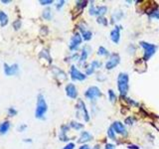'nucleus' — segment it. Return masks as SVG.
<instances>
[{"label":"nucleus","instance_id":"2eb2a0df","mask_svg":"<svg viewBox=\"0 0 159 149\" xmlns=\"http://www.w3.org/2000/svg\"><path fill=\"white\" fill-rule=\"evenodd\" d=\"M92 138H93L92 134H90L89 132H87V131H83L81 133V136H80L79 142L80 143H86V142H88V141L92 140Z\"/></svg>","mask_w":159,"mask_h":149},{"label":"nucleus","instance_id":"a878e982","mask_svg":"<svg viewBox=\"0 0 159 149\" xmlns=\"http://www.w3.org/2000/svg\"><path fill=\"white\" fill-rule=\"evenodd\" d=\"M87 4H88V1H78L77 2V7L80 10H81V9L84 8Z\"/></svg>","mask_w":159,"mask_h":149},{"label":"nucleus","instance_id":"c85d7f7f","mask_svg":"<svg viewBox=\"0 0 159 149\" xmlns=\"http://www.w3.org/2000/svg\"><path fill=\"white\" fill-rule=\"evenodd\" d=\"M90 66H92L94 69H97V68L98 69V68L101 67V63L97 62V61H93L92 64H90Z\"/></svg>","mask_w":159,"mask_h":149},{"label":"nucleus","instance_id":"1a4fd4ad","mask_svg":"<svg viewBox=\"0 0 159 149\" xmlns=\"http://www.w3.org/2000/svg\"><path fill=\"white\" fill-rule=\"evenodd\" d=\"M77 109L79 110L78 114H82L83 117H84V119H85V121H89L90 120L89 113H88V110H87V107L85 106L84 102H82V100H79L78 104H77Z\"/></svg>","mask_w":159,"mask_h":149},{"label":"nucleus","instance_id":"a19ab883","mask_svg":"<svg viewBox=\"0 0 159 149\" xmlns=\"http://www.w3.org/2000/svg\"><path fill=\"white\" fill-rule=\"evenodd\" d=\"M23 141H24V142H32V140H31V139H29V138H27V139H24Z\"/></svg>","mask_w":159,"mask_h":149},{"label":"nucleus","instance_id":"79ce46f5","mask_svg":"<svg viewBox=\"0 0 159 149\" xmlns=\"http://www.w3.org/2000/svg\"><path fill=\"white\" fill-rule=\"evenodd\" d=\"M94 149H100V146H98V145H97V146L94 147Z\"/></svg>","mask_w":159,"mask_h":149},{"label":"nucleus","instance_id":"a211bd4d","mask_svg":"<svg viewBox=\"0 0 159 149\" xmlns=\"http://www.w3.org/2000/svg\"><path fill=\"white\" fill-rule=\"evenodd\" d=\"M107 11H108V8L105 6H100V7H97V10H96V15L101 17L104 14L107 13Z\"/></svg>","mask_w":159,"mask_h":149},{"label":"nucleus","instance_id":"f03ea898","mask_svg":"<svg viewBox=\"0 0 159 149\" xmlns=\"http://www.w3.org/2000/svg\"><path fill=\"white\" fill-rule=\"evenodd\" d=\"M128 81L129 78L125 73H120L117 78V88H118L119 94L122 96H125L128 92Z\"/></svg>","mask_w":159,"mask_h":149},{"label":"nucleus","instance_id":"dca6fc26","mask_svg":"<svg viewBox=\"0 0 159 149\" xmlns=\"http://www.w3.org/2000/svg\"><path fill=\"white\" fill-rule=\"evenodd\" d=\"M8 21H9V18H8V15H7L5 12L0 10V25L2 27H4L7 24H8Z\"/></svg>","mask_w":159,"mask_h":149},{"label":"nucleus","instance_id":"6e6552de","mask_svg":"<svg viewBox=\"0 0 159 149\" xmlns=\"http://www.w3.org/2000/svg\"><path fill=\"white\" fill-rule=\"evenodd\" d=\"M82 43V36L79 34V33H76V34L72 37L71 42H70V50L75 51L78 49V47L80 46V44Z\"/></svg>","mask_w":159,"mask_h":149},{"label":"nucleus","instance_id":"f8f14e48","mask_svg":"<svg viewBox=\"0 0 159 149\" xmlns=\"http://www.w3.org/2000/svg\"><path fill=\"white\" fill-rule=\"evenodd\" d=\"M119 30L120 27L119 26H116L115 29H113L112 31L111 32V39L113 43L117 44L119 42V39H120V33H119Z\"/></svg>","mask_w":159,"mask_h":149},{"label":"nucleus","instance_id":"39448f33","mask_svg":"<svg viewBox=\"0 0 159 149\" xmlns=\"http://www.w3.org/2000/svg\"><path fill=\"white\" fill-rule=\"evenodd\" d=\"M4 74H6L7 77H13L16 76V74H19V65L18 64H13V65H8L4 63Z\"/></svg>","mask_w":159,"mask_h":149},{"label":"nucleus","instance_id":"e433bc0d","mask_svg":"<svg viewBox=\"0 0 159 149\" xmlns=\"http://www.w3.org/2000/svg\"><path fill=\"white\" fill-rule=\"evenodd\" d=\"M104 149H115V145H113V144L108 143V144H105Z\"/></svg>","mask_w":159,"mask_h":149},{"label":"nucleus","instance_id":"7ed1b4c3","mask_svg":"<svg viewBox=\"0 0 159 149\" xmlns=\"http://www.w3.org/2000/svg\"><path fill=\"white\" fill-rule=\"evenodd\" d=\"M140 46L144 49V61H147L153 56L156 51V46L153 44H149L147 42H140Z\"/></svg>","mask_w":159,"mask_h":149},{"label":"nucleus","instance_id":"58836bf2","mask_svg":"<svg viewBox=\"0 0 159 149\" xmlns=\"http://www.w3.org/2000/svg\"><path fill=\"white\" fill-rule=\"evenodd\" d=\"M79 149H90V146H89V145H82V146L81 147H80Z\"/></svg>","mask_w":159,"mask_h":149},{"label":"nucleus","instance_id":"ddd939ff","mask_svg":"<svg viewBox=\"0 0 159 149\" xmlns=\"http://www.w3.org/2000/svg\"><path fill=\"white\" fill-rule=\"evenodd\" d=\"M69 131V126L67 125H63L61 127V132H60V135H59V138L61 141H68L70 140L69 137L67 136V132Z\"/></svg>","mask_w":159,"mask_h":149},{"label":"nucleus","instance_id":"4c0bfd02","mask_svg":"<svg viewBox=\"0 0 159 149\" xmlns=\"http://www.w3.org/2000/svg\"><path fill=\"white\" fill-rule=\"evenodd\" d=\"M138 146H135V145H128V149H138Z\"/></svg>","mask_w":159,"mask_h":149},{"label":"nucleus","instance_id":"b1692460","mask_svg":"<svg viewBox=\"0 0 159 149\" xmlns=\"http://www.w3.org/2000/svg\"><path fill=\"white\" fill-rule=\"evenodd\" d=\"M108 95H109V99H111V102H115L116 95H115V92H113L112 89H109V91H108Z\"/></svg>","mask_w":159,"mask_h":149},{"label":"nucleus","instance_id":"20e7f679","mask_svg":"<svg viewBox=\"0 0 159 149\" xmlns=\"http://www.w3.org/2000/svg\"><path fill=\"white\" fill-rule=\"evenodd\" d=\"M85 95L87 99H89L90 100H94L97 98H101V92L97 87H90L87 89V92H85Z\"/></svg>","mask_w":159,"mask_h":149},{"label":"nucleus","instance_id":"c9c22d12","mask_svg":"<svg viewBox=\"0 0 159 149\" xmlns=\"http://www.w3.org/2000/svg\"><path fill=\"white\" fill-rule=\"evenodd\" d=\"M94 69L93 68L92 66H90L89 69H87V72H86V74H92L94 73Z\"/></svg>","mask_w":159,"mask_h":149},{"label":"nucleus","instance_id":"f704fd0d","mask_svg":"<svg viewBox=\"0 0 159 149\" xmlns=\"http://www.w3.org/2000/svg\"><path fill=\"white\" fill-rule=\"evenodd\" d=\"M75 148V143H69L67 144L63 149H74Z\"/></svg>","mask_w":159,"mask_h":149},{"label":"nucleus","instance_id":"473e14b6","mask_svg":"<svg viewBox=\"0 0 159 149\" xmlns=\"http://www.w3.org/2000/svg\"><path fill=\"white\" fill-rule=\"evenodd\" d=\"M125 123L128 124V125H131L132 123H133V118H132V117H127L125 119Z\"/></svg>","mask_w":159,"mask_h":149},{"label":"nucleus","instance_id":"f3484780","mask_svg":"<svg viewBox=\"0 0 159 149\" xmlns=\"http://www.w3.org/2000/svg\"><path fill=\"white\" fill-rule=\"evenodd\" d=\"M10 128V122L9 121H3L0 123V134H5Z\"/></svg>","mask_w":159,"mask_h":149},{"label":"nucleus","instance_id":"c756f323","mask_svg":"<svg viewBox=\"0 0 159 149\" xmlns=\"http://www.w3.org/2000/svg\"><path fill=\"white\" fill-rule=\"evenodd\" d=\"M13 26H14V29L15 30H18L19 28L21 27V21L20 20H16L13 23Z\"/></svg>","mask_w":159,"mask_h":149},{"label":"nucleus","instance_id":"cd10ccee","mask_svg":"<svg viewBox=\"0 0 159 149\" xmlns=\"http://www.w3.org/2000/svg\"><path fill=\"white\" fill-rule=\"evenodd\" d=\"M39 3L41 5H50L53 3V0H40Z\"/></svg>","mask_w":159,"mask_h":149},{"label":"nucleus","instance_id":"2f4dec72","mask_svg":"<svg viewBox=\"0 0 159 149\" xmlns=\"http://www.w3.org/2000/svg\"><path fill=\"white\" fill-rule=\"evenodd\" d=\"M151 17H152V18H156V19L159 20V12H158V11L155 10L154 12L151 13Z\"/></svg>","mask_w":159,"mask_h":149},{"label":"nucleus","instance_id":"423d86ee","mask_svg":"<svg viewBox=\"0 0 159 149\" xmlns=\"http://www.w3.org/2000/svg\"><path fill=\"white\" fill-rule=\"evenodd\" d=\"M70 74H71V78H72V80L73 81H85L86 78H87L86 74L80 72V71L76 68L75 66L71 67Z\"/></svg>","mask_w":159,"mask_h":149},{"label":"nucleus","instance_id":"0eeeda50","mask_svg":"<svg viewBox=\"0 0 159 149\" xmlns=\"http://www.w3.org/2000/svg\"><path fill=\"white\" fill-rule=\"evenodd\" d=\"M120 62V58H119V55L118 54H112L111 56V58L107 62V64H105V68L108 70H111L113 68H115V67L119 64Z\"/></svg>","mask_w":159,"mask_h":149},{"label":"nucleus","instance_id":"9b49d317","mask_svg":"<svg viewBox=\"0 0 159 149\" xmlns=\"http://www.w3.org/2000/svg\"><path fill=\"white\" fill-rule=\"evenodd\" d=\"M111 126H112V128L115 129V132L119 133V134H122V135H123V136L127 135V131H126V129H125V127H124V125L122 123V122H119V121H115V122H113V124H112Z\"/></svg>","mask_w":159,"mask_h":149},{"label":"nucleus","instance_id":"4468645a","mask_svg":"<svg viewBox=\"0 0 159 149\" xmlns=\"http://www.w3.org/2000/svg\"><path fill=\"white\" fill-rule=\"evenodd\" d=\"M90 54V48H89L88 46H86L83 48V50H82V54L81 56H80V63H84L87 58H88V56Z\"/></svg>","mask_w":159,"mask_h":149},{"label":"nucleus","instance_id":"aec40b11","mask_svg":"<svg viewBox=\"0 0 159 149\" xmlns=\"http://www.w3.org/2000/svg\"><path fill=\"white\" fill-rule=\"evenodd\" d=\"M70 126L72 128H74L76 130H79V129H82L83 127H84V125H83L82 123H79V122L77 121H72L70 123Z\"/></svg>","mask_w":159,"mask_h":149},{"label":"nucleus","instance_id":"9d476101","mask_svg":"<svg viewBox=\"0 0 159 149\" xmlns=\"http://www.w3.org/2000/svg\"><path fill=\"white\" fill-rule=\"evenodd\" d=\"M66 94L67 95L69 96L71 99H76L78 96V91H77V88L75 87V85L73 84H69L66 85Z\"/></svg>","mask_w":159,"mask_h":149},{"label":"nucleus","instance_id":"6ab92c4d","mask_svg":"<svg viewBox=\"0 0 159 149\" xmlns=\"http://www.w3.org/2000/svg\"><path fill=\"white\" fill-rule=\"evenodd\" d=\"M42 17L44 18L45 20H51L52 18V12L50 8H46L42 13Z\"/></svg>","mask_w":159,"mask_h":149},{"label":"nucleus","instance_id":"7c9ffc66","mask_svg":"<svg viewBox=\"0 0 159 149\" xmlns=\"http://www.w3.org/2000/svg\"><path fill=\"white\" fill-rule=\"evenodd\" d=\"M65 3H66V1H64V0H61V1H59V2H58V4L56 5L57 9H58V10H60V9H61L62 7L64 6V4H65Z\"/></svg>","mask_w":159,"mask_h":149},{"label":"nucleus","instance_id":"f257e3e1","mask_svg":"<svg viewBox=\"0 0 159 149\" xmlns=\"http://www.w3.org/2000/svg\"><path fill=\"white\" fill-rule=\"evenodd\" d=\"M48 110V106L47 102L45 100V98L42 94L38 95L37 98V106H36V111H35V116L36 118L42 119L44 118L45 114H46Z\"/></svg>","mask_w":159,"mask_h":149},{"label":"nucleus","instance_id":"412c9836","mask_svg":"<svg viewBox=\"0 0 159 149\" xmlns=\"http://www.w3.org/2000/svg\"><path fill=\"white\" fill-rule=\"evenodd\" d=\"M108 137L112 140H116L115 138V129L112 128V126H111V127L108 128Z\"/></svg>","mask_w":159,"mask_h":149},{"label":"nucleus","instance_id":"5701e85b","mask_svg":"<svg viewBox=\"0 0 159 149\" xmlns=\"http://www.w3.org/2000/svg\"><path fill=\"white\" fill-rule=\"evenodd\" d=\"M97 54H98V55H101V56H108V52L107 49H105V48H104V47H100V48H98Z\"/></svg>","mask_w":159,"mask_h":149},{"label":"nucleus","instance_id":"ea45409f","mask_svg":"<svg viewBox=\"0 0 159 149\" xmlns=\"http://www.w3.org/2000/svg\"><path fill=\"white\" fill-rule=\"evenodd\" d=\"M11 2V0H1V3H4V4H9Z\"/></svg>","mask_w":159,"mask_h":149},{"label":"nucleus","instance_id":"bb28decb","mask_svg":"<svg viewBox=\"0 0 159 149\" xmlns=\"http://www.w3.org/2000/svg\"><path fill=\"white\" fill-rule=\"evenodd\" d=\"M97 23H100V24H103V25H108V21H107V19H105L104 17H98L97 18Z\"/></svg>","mask_w":159,"mask_h":149},{"label":"nucleus","instance_id":"4be33fe9","mask_svg":"<svg viewBox=\"0 0 159 149\" xmlns=\"http://www.w3.org/2000/svg\"><path fill=\"white\" fill-rule=\"evenodd\" d=\"M82 36H83V39H84V40L89 41V40L92 39V32H90V31H88V30H87L86 32L82 33Z\"/></svg>","mask_w":159,"mask_h":149},{"label":"nucleus","instance_id":"393cba45","mask_svg":"<svg viewBox=\"0 0 159 149\" xmlns=\"http://www.w3.org/2000/svg\"><path fill=\"white\" fill-rule=\"evenodd\" d=\"M7 111H8V114L10 115V116H15V115H16L17 113H18V111L14 109V107H9L8 109H7Z\"/></svg>","mask_w":159,"mask_h":149},{"label":"nucleus","instance_id":"72a5a7b5","mask_svg":"<svg viewBox=\"0 0 159 149\" xmlns=\"http://www.w3.org/2000/svg\"><path fill=\"white\" fill-rule=\"evenodd\" d=\"M26 127H27V126H26L25 124H21V125H19V126H18V131H19V132L24 131V130L26 129Z\"/></svg>","mask_w":159,"mask_h":149}]
</instances>
